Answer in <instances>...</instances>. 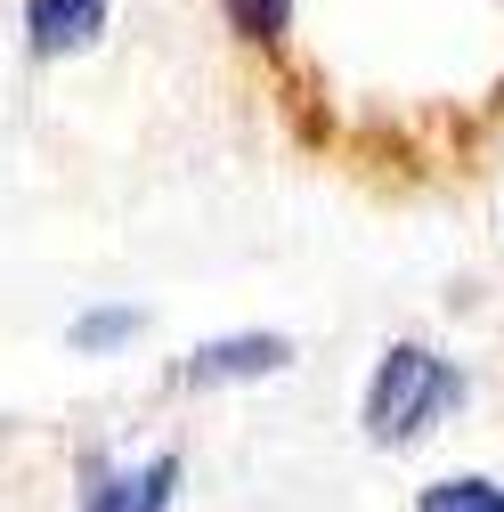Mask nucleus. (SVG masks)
Segmentation results:
<instances>
[{"instance_id":"nucleus-1","label":"nucleus","mask_w":504,"mask_h":512,"mask_svg":"<svg viewBox=\"0 0 504 512\" xmlns=\"http://www.w3.org/2000/svg\"><path fill=\"white\" fill-rule=\"evenodd\" d=\"M464 399H472L464 366H456L448 350H431V342L399 334V342L374 350V366H366V391H358V439H366V447H383V456H407V447H423V439L448 431V423L464 415Z\"/></svg>"},{"instance_id":"nucleus-7","label":"nucleus","mask_w":504,"mask_h":512,"mask_svg":"<svg viewBox=\"0 0 504 512\" xmlns=\"http://www.w3.org/2000/svg\"><path fill=\"white\" fill-rule=\"evenodd\" d=\"M212 9L244 49H285V33H293V0H212Z\"/></svg>"},{"instance_id":"nucleus-6","label":"nucleus","mask_w":504,"mask_h":512,"mask_svg":"<svg viewBox=\"0 0 504 512\" xmlns=\"http://www.w3.org/2000/svg\"><path fill=\"white\" fill-rule=\"evenodd\" d=\"M415 512H504V480L488 472H439L415 488Z\"/></svg>"},{"instance_id":"nucleus-4","label":"nucleus","mask_w":504,"mask_h":512,"mask_svg":"<svg viewBox=\"0 0 504 512\" xmlns=\"http://www.w3.org/2000/svg\"><path fill=\"white\" fill-rule=\"evenodd\" d=\"M114 25V0H25V57L33 66H66L90 57Z\"/></svg>"},{"instance_id":"nucleus-3","label":"nucleus","mask_w":504,"mask_h":512,"mask_svg":"<svg viewBox=\"0 0 504 512\" xmlns=\"http://www.w3.org/2000/svg\"><path fill=\"white\" fill-rule=\"evenodd\" d=\"M293 334L277 326H244V334H212L179 358V391H244V382H277L293 374Z\"/></svg>"},{"instance_id":"nucleus-2","label":"nucleus","mask_w":504,"mask_h":512,"mask_svg":"<svg viewBox=\"0 0 504 512\" xmlns=\"http://www.w3.org/2000/svg\"><path fill=\"white\" fill-rule=\"evenodd\" d=\"M74 512H171L179 504V480H187V464H179V447H155V456H139V464H122V456H90L74 464Z\"/></svg>"},{"instance_id":"nucleus-5","label":"nucleus","mask_w":504,"mask_h":512,"mask_svg":"<svg viewBox=\"0 0 504 512\" xmlns=\"http://www.w3.org/2000/svg\"><path fill=\"white\" fill-rule=\"evenodd\" d=\"M147 334V309L139 301H98L82 317H66V350L74 358H114V350H131Z\"/></svg>"}]
</instances>
